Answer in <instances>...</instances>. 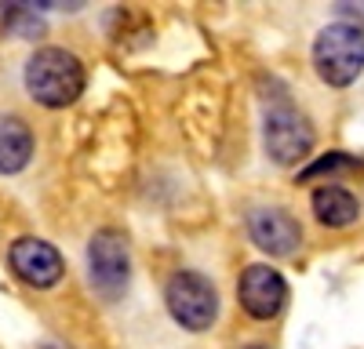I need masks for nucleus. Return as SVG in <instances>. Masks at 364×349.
Wrapping results in <instances>:
<instances>
[{
    "label": "nucleus",
    "mask_w": 364,
    "mask_h": 349,
    "mask_svg": "<svg viewBox=\"0 0 364 349\" xmlns=\"http://www.w3.org/2000/svg\"><path fill=\"white\" fill-rule=\"evenodd\" d=\"M26 92L48 109H63L84 92V62L66 48H37L26 62Z\"/></svg>",
    "instance_id": "1"
},
{
    "label": "nucleus",
    "mask_w": 364,
    "mask_h": 349,
    "mask_svg": "<svg viewBox=\"0 0 364 349\" xmlns=\"http://www.w3.org/2000/svg\"><path fill=\"white\" fill-rule=\"evenodd\" d=\"M317 77L331 87H346L364 73V33L350 22L324 26L314 40Z\"/></svg>",
    "instance_id": "2"
},
{
    "label": "nucleus",
    "mask_w": 364,
    "mask_h": 349,
    "mask_svg": "<svg viewBox=\"0 0 364 349\" xmlns=\"http://www.w3.org/2000/svg\"><path fill=\"white\" fill-rule=\"evenodd\" d=\"M164 302L168 313L175 316V324L186 331H208L219 316V291L204 273L193 270H178L168 287H164Z\"/></svg>",
    "instance_id": "3"
},
{
    "label": "nucleus",
    "mask_w": 364,
    "mask_h": 349,
    "mask_svg": "<svg viewBox=\"0 0 364 349\" xmlns=\"http://www.w3.org/2000/svg\"><path fill=\"white\" fill-rule=\"evenodd\" d=\"M87 273L91 284L102 299H120L132 277V255H128V237L117 229H99L87 240Z\"/></svg>",
    "instance_id": "4"
},
{
    "label": "nucleus",
    "mask_w": 364,
    "mask_h": 349,
    "mask_svg": "<svg viewBox=\"0 0 364 349\" xmlns=\"http://www.w3.org/2000/svg\"><path fill=\"white\" fill-rule=\"evenodd\" d=\"M262 145H266V157L273 164H299L314 150V128L310 121L291 106H273L266 113V124H262Z\"/></svg>",
    "instance_id": "5"
},
{
    "label": "nucleus",
    "mask_w": 364,
    "mask_h": 349,
    "mask_svg": "<svg viewBox=\"0 0 364 349\" xmlns=\"http://www.w3.org/2000/svg\"><path fill=\"white\" fill-rule=\"evenodd\" d=\"M8 262H11L15 277L29 287H55L66 273L63 255L55 251V244H48L41 237H18L8 251Z\"/></svg>",
    "instance_id": "6"
},
{
    "label": "nucleus",
    "mask_w": 364,
    "mask_h": 349,
    "mask_svg": "<svg viewBox=\"0 0 364 349\" xmlns=\"http://www.w3.org/2000/svg\"><path fill=\"white\" fill-rule=\"evenodd\" d=\"M237 295H240V306H245L248 316L273 320L288 302V284L277 270H269V266H248L245 277H240V284H237Z\"/></svg>",
    "instance_id": "7"
},
{
    "label": "nucleus",
    "mask_w": 364,
    "mask_h": 349,
    "mask_svg": "<svg viewBox=\"0 0 364 349\" xmlns=\"http://www.w3.org/2000/svg\"><path fill=\"white\" fill-rule=\"evenodd\" d=\"M248 237L255 240L259 251L284 258L295 255V248L302 244V226L284 208H255L248 215Z\"/></svg>",
    "instance_id": "8"
},
{
    "label": "nucleus",
    "mask_w": 364,
    "mask_h": 349,
    "mask_svg": "<svg viewBox=\"0 0 364 349\" xmlns=\"http://www.w3.org/2000/svg\"><path fill=\"white\" fill-rule=\"evenodd\" d=\"M33 157V131L18 116H0V174H15Z\"/></svg>",
    "instance_id": "9"
},
{
    "label": "nucleus",
    "mask_w": 364,
    "mask_h": 349,
    "mask_svg": "<svg viewBox=\"0 0 364 349\" xmlns=\"http://www.w3.org/2000/svg\"><path fill=\"white\" fill-rule=\"evenodd\" d=\"M314 215L328 229H343V226H353L357 222L360 204L343 186H321V189H314Z\"/></svg>",
    "instance_id": "10"
},
{
    "label": "nucleus",
    "mask_w": 364,
    "mask_h": 349,
    "mask_svg": "<svg viewBox=\"0 0 364 349\" xmlns=\"http://www.w3.org/2000/svg\"><path fill=\"white\" fill-rule=\"evenodd\" d=\"M346 164H350V157H343V153H331V157H324V160L310 164L306 171L299 174V179H314V174H321V171H331V167H346Z\"/></svg>",
    "instance_id": "11"
},
{
    "label": "nucleus",
    "mask_w": 364,
    "mask_h": 349,
    "mask_svg": "<svg viewBox=\"0 0 364 349\" xmlns=\"http://www.w3.org/2000/svg\"><path fill=\"white\" fill-rule=\"evenodd\" d=\"M336 11H339L343 18H353L350 26L360 29V22H364V4H336Z\"/></svg>",
    "instance_id": "12"
},
{
    "label": "nucleus",
    "mask_w": 364,
    "mask_h": 349,
    "mask_svg": "<svg viewBox=\"0 0 364 349\" xmlns=\"http://www.w3.org/2000/svg\"><path fill=\"white\" fill-rule=\"evenodd\" d=\"M248 349H266V345H248Z\"/></svg>",
    "instance_id": "13"
}]
</instances>
